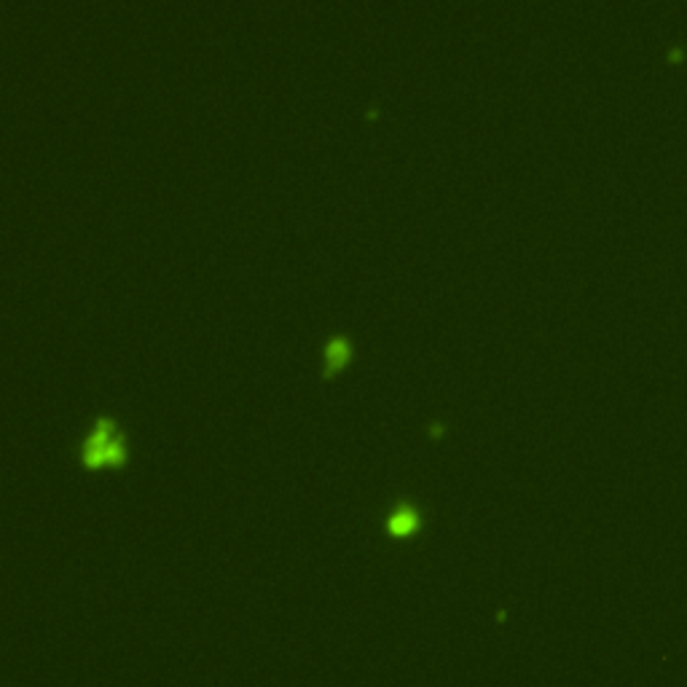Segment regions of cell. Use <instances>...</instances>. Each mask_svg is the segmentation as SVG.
Instances as JSON below:
<instances>
[{"label": "cell", "instance_id": "cell-1", "mask_svg": "<svg viewBox=\"0 0 687 687\" xmlns=\"http://www.w3.org/2000/svg\"><path fill=\"white\" fill-rule=\"evenodd\" d=\"M129 462H132L129 435L124 432V427L113 414H100L78 443V465L86 473H100V470H124Z\"/></svg>", "mask_w": 687, "mask_h": 687}, {"label": "cell", "instance_id": "cell-2", "mask_svg": "<svg viewBox=\"0 0 687 687\" xmlns=\"http://www.w3.org/2000/svg\"><path fill=\"white\" fill-rule=\"evenodd\" d=\"M414 526H416V513H414L411 507L395 510V516H392V521H389V529H392L395 534H408Z\"/></svg>", "mask_w": 687, "mask_h": 687}, {"label": "cell", "instance_id": "cell-3", "mask_svg": "<svg viewBox=\"0 0 687 687\" xmlns=\"http://www.w3.org/2000/svg\"><path fill=\"white\" fill-rule=\"evenodd\" d=\"M341 360H344V341L336 339V341H330V346H328V363L339 365Z\"/></svg>", "mask_w": 687, "mask_h": 687}]
</instances>
